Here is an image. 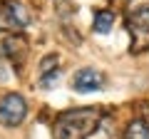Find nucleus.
Segmentation results:
<instances>
[{"label": "nucleus", "mask_w": 149, "mask_h": 139, "mask_svg": "<svg viewBox=\"0 0 149 139\" xmlns=\"http://www.w3.org/2000/svg\"><path fill=\"white\" fill-rule=\"evenodd\" d=\"M102 117V107H77L60 112L52 122V139H87L100 127Z\"/></svg>", "instance_id": "nucleus-1"}, {"label": "nucleus", "mask_w": 149, "mask_h": 139, "mask_svg": "<svg viewBox=\"0 0 149 139\" xmlns=\"http://www.w3.org/2000/svg\"><path fill=\"white\" fill-rule=\"evenodd\" d=\"M124 25L132 38V52L149 50V0H124Z\"/></svg>", "instance_id": "nucleus-2"}, {"label": "nucleus", "mask_w": 149, "mask_h": 139, "mask_svg": "<svg viewBox=\"0 0 149 139\" xmlns=\"http://www.w3.org/2000/svg\"><path fill=\"white\" fill-rule=\"evenodd\" d=\"M144 119H147V122H149V107H147V112H144Z\"/></svg>", "instance_id": "nucleus-12"}, {"label": "nucleus", "mask_w": 149, "mask_h": 139, "mask_svg": "<svg viewBox=\"0 0 149 139\" xmlns=\"http://www.w3.org/2000/svg\"><path fill=\"white\" fill-rule=\"evenodd\" d=\"M60 75H62V70H60V67L50 70V72H42V75H40V87H42V90H52V87L57 85Z\"/></svg>", "instance_id": "nucleus-9"}, {"label": "nucleus", "mask_w": 149, "mask_h": 139, "mask_svg": "<svg viewBox=\"0 0 149 139\" xmlns=\"http://www.w3.org/2000/svg\"><path fill=\"white\" fill-rule=\"evenodd\" d=\"M114 25V13L112 10H97L95 13V22H92V30L97 35H107Z\"/></svg>", "instance_id": "nucleus-7"}, {"label": "nucleus", "mask_w": 149, "mask_h": 139, "mask_svg": "<svg viewBox=\"0 0 149 139\" xmlns=\"http://www.w3.org/2000/svg\"><path fill=\"white\" fill-rule=\"evenodd\" d=\"M27 117V99L20 92H5L0 97V124L3 127H20Z\"/></svg>", "instance_id": "nucleus-3"}, {"label": "nucleus", "mask_w": 149, "mask_h": 139, "mask_svg": "<svg viewBox=\"0 0 149 139\" xmlns=\"http://www.w3.org/2000/svg\"><path fill=\"white\" fill-rule=\"evenodd\" d=\"M3 8H5V22H8V30L10 32H20L30 25V20H32L30 10L22 5L20 0H5Z\"/></svg>", "instance_id": "nucleus-5"}, {"label": "nucleus", "mask_w": 149, "mask_h": 139, "mask_svg": "<svg viewBox=\"0 0 149 139\" xmlns=\"http://www.w3.org/2000/svg\"><path fill=\"white\" fill-rule=\"evenodd\" d=\"M25 52H27V42H25V38H22L20 32H10L0 42V55L13 60V62H20L25 57Z\"/></svg>", "instance_id": "nucleus-6"}, {"label": "nucleus", "mask_w": 149, "mask_h": 139, "mask_svg": "<svg viewBox=\"0 0 149 139\" xmlns=\"http://www.w3.org/2000/svg\"><path fill=\"white\" fill-rule=\"evenodd\" d=\"M55 67H60V55H47V57L40 62V75H42V72H50V70H55Z\"/></svg>", "instance_id": "nucleus-10"}, {"label": "nucleus", "mask_w": 149, "mask_h": 139, "mask_svg": "<svg viewBox=\"0 0 149 139\" xmlns=\"http://www.w3.org/2000/svg\"><path fill=\"white\" fill-rule=\"evenodd\" d=\"M124 139H149V122L147 119H134L124 129Z\"/></svg>", "instance_id": "nucleus-8"}, {"label": "nucleus", "mask_w": 149, "mask_h": 139, "mask_svg": "<svg viewBox=\"0 0 149 139\" xmlns=\"http://www.w3.org/2000/svg\"><path fill=\"white\" fill-rule=\"evenodd\" d=\"M102 87H104V75L95 67H82L72 77V90L82 92V95H87V92H100Z\"/></svg>", "instance_id": "nucleus-4"}, {"label": "nucleus", "mask_w": 149, "mask_h": 139, "mask_svg": "<svg viewBox=\"0 0 149 139\" xmlns=\"http://www.w3.org/2000/svg\"><path fill=\"white\" fill-rule=\"evenodd\" d=\"M0 30H8V22H5V8L0 3Z\"/></svg>", "instance_id": "nucleus-11"}]
</instances>
